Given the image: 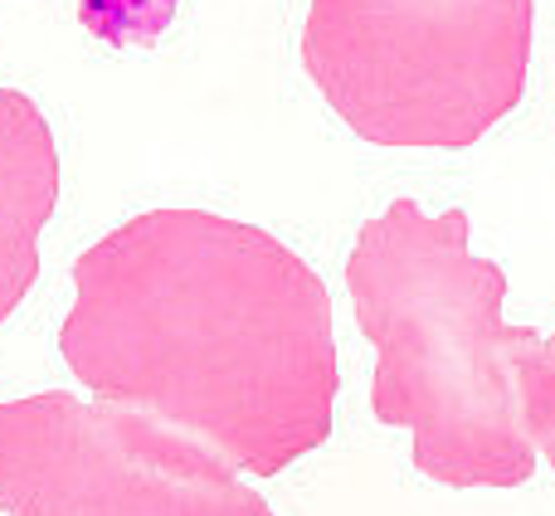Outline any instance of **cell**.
<instances>
[{
  "mask_svg": "<svg viewBox=\"0 0 555 516\" xmlns=\"http://www.w3.org/2000/svg\"><path fill=\"white\" fill-rule=\"evenodd\" d=\"M521 390V420H527V434L555 468V332L537 346V356L521 361L517 375Z\"/></svg>",
  "mask_w": 555,
  "mask_h": 516,
  "instance_id": "cell-7",
  "label": "cell"
},
{
  "mask_svg": "<svg viewBox=\"0 0 555 516\" xmlns=\"http://www.w3.org/2000/svg\"><path fill=\"white\" fill-rule=\"evenodd\" d=\"M5 516H273L205 443L68 390L0 404Z\"/></svg>",
  "mask_w": 555,
  "mask_h": 516,
  "instance_id": "cell-4",
  "label": "cell"
},
{
  "mask_svg": "<svg viewBox=\"0 0 555 516\" xmlns=\"http://www.w3.org/2000/svg\"><path fill=\"white\" fill-rule=\"evenodd\" d=\"M537 0H312L302 68L375 146L463 152L521 103Z\"/></svg>",
  "mask_w": 555,
  "mask_h": 516,
  "instance_id": "cell-3",
  "label": "cell"
},
{
  "mask_svg": "<svg viewBox=\"0 0 555 516\" xmlns=\"http://www.w3.org/2000/svg\"><path fill=\"white\" fill-rule=\"evenodd\" d=\"M68 371L249 478L322 449L336 404L326 283L269 230L146 210L74 263Z\"/></svg>",
  "mask_w": 555,
  "mask_h": 516,
  "instance_id": "cell-1",
  "label": "cell"
},
{
  "mask_svg": "<svg viewBox=\"0 0 555 516\" xmlns=\"http://www.w3.org/2000/svg\"><path fill=\"white\" fill-rule=\"evenodd\" d=\"M176 15V0H78L88 35L107 44H152Z\"/></svg>",
  "mask_w": 555,
  "mask_h": 516,
  "instance_id": "cell-6",
  "label": "cell"
},
{
  "mask_svg": "<svg viewBox=\"0 0 555 516\" xmlns=\"http://www.w3.org/2000/svg\"><path fill=\"white\" fill-rule=\"evenodd\" d=\"M346 287L375 346L371 410L414 434V468L443 488H521L537 443L517 375L541 336L502 322L507 273L468 249V215L395 201L361 224Z\"/></svg>",
  "mask_w": 555,
  "mask_h": 516,
  "instance_id": "cell-2",
  "label": "cell"
},
{
  "mask_svg": "<svg viewBox=\"0 0 555 516\" xmlns=\"http://www.w3.org/2000/svg\"><path fill=\"white\" fill-rule=\"evenodd\" d=\"M59 205V146L44 113L0 88V322L39 278V234Z\"/></svg>",
  "mask_w": 555,
  "mask_h": 516,
  "instance_id": "cell-5",
  "label": "cell"
}]
</instances>
